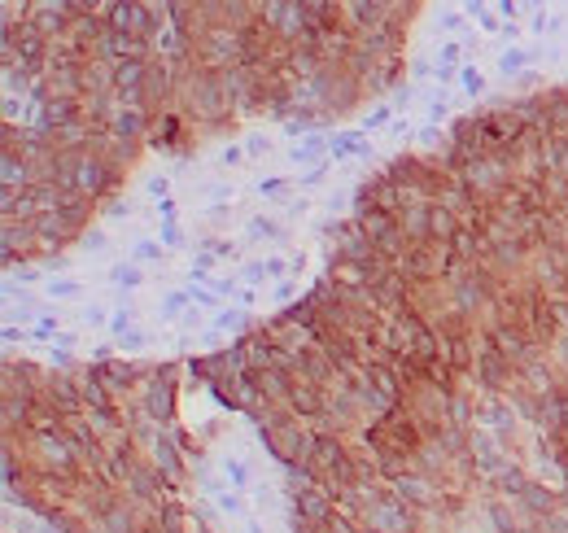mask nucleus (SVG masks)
<instances>
[{"label":"nucleus","instance_id":"20e7f679","mask_svg":"<svg viewBox=\"0 0 568 533\" xmlns=\"http://www.w3.org/2000/svg\"><path fill=\"white\" fill-rule=\"evenodd\" d=\"M140 79H145V62H127V66H118L114 84H118V92L136 97V92H140Z\"/></svg>","mask_w":568,"mask_h":533},{"label":"nucleus","instance_id":"1a4fd4ad","mask_svg":"<svg viewBox=\"0 0 568 533\" xmlns=\"http://www.w3.org/2000/svg\"><path fill=\"white\" fill-rule=\"evenodd\" d=\"M140 123H145V118H140V110H123V114H118V123H114V132H118V136H136Z\"/></svg>","mask_w":568,"mask_h":533},{"label":"nucleus","instance_id":"5701e85b","mask_svg":"<svg viewBox=\"0 0 568 533\" xmlns=\"http://www.w3.org/2000/svg\"><path fill=\"white\" fill-rule=\"evenodd\" d=\"M175 136V118H162V132H158V145H162V140H171Z\"/></svg>","mask_w":568,"mask_h":533},{"label":"nucleus","instance_id":"9b49d317","mask_svg":"<svg viewBox=\"0 0 568 533\" xmlns=\"http://www.w3.org/2000/svg\"><path fill=\"white\" fill-rule=\"evenodd\" d=\"M306 516H311V520H324V512H328V499H324V494H306Z\"/></svg>","mask_w":568,"mask_h":533},{"label":"nucleus","instance_id":"412c9836","mask_svg":"<svg viewBox=\"0 0 568 533\" xmlns=\"http://www.w3.org/2000/svg\"><path fill=\"white\" fill-rule=\"evenodd\" d=\"M241 324H245V315H236V311L232 315H219V328H241Z\"/></svg>","mask_w":568,"mask_h":533},{"label":"nucleus","instance_id":"4be33fe9","mask_svg":"<svg viewBox=\"0 0 568 533\" xmlns=\"http://www.w3.org/2000/svg\"><path fill=\"white\" fill-rule=\"evenodd\" d=\"M267 232H271L267 219H254V223H250V236H254V241H258V236H267Z\"/></svg>","mask_w":568,"mask_h":533},{"label":"nucleus","instance_id":"f257e3e1","mask_svg":"<svg viewBox=\"0 0 568 533\" xmlns=\"http://www.w3.org/2000/svg\"><path fill=\"white\" fill-rule=\"evenodd\" d=\"M267 437H271V450H276L284 464H298V459L306 455V437L293 429V424H271Z\"/></svg>","mask_w":568,"mask_h":533},{"label":"nucleus","instance_id":"ddd939ff","mask_svg":"<svg viewBox=\"0 0 568 533\" xmlns=\"http://www.w3.org/2000/svg\"><path fill=\"white\" fill-rule=\"evenodd\" d=\"M136 44H140V40H136V35H127V31H114V35H110V49H114V53H132Z\"/></svg>","mask_w":568,"mask_h":533},{"label":"nucleus","instance_id":"a211bd4d","mask_svg":"<svg viewBox=\"0 0 568 533\" xmlns=\"http://www.w3.org/2000/svg\"><path fill=\"white\" fill-rule=\"evenodd\" d=\"M464 84H468V92H481V88H485L481 70H464Z\"/></svg>","mask_w":568,"mask_h":533},{"label":"nucleus","instance_id":"dca6fc26","mask_svg":"<svg viewBox=\"0 0 568 533\" xmlns=\"http://www.w3.org/2000/svg\"><path fill=\"white\" fill-rule=\"evenodd\" d=\"M40 232H44V236H62V219L44 215V219H40Z\"/></svg>","mask_w":568,"mask_h":533},{"label":"nucleus","instance_id":"b1692460","mask_svg":"<svg viewBox=\"0 0 568 533\" xmlns=\"http://www.w3.org/2000/svg\"><path fill=\"white\" fill-rule=\"evenodd\" d=\"M219 507H223V512H232V516H236V512H245L241 499H219Z\"/></svg>","mask_w":568,"mask_h":533},{"label":"nucleus","instance_id":"f8f14e48","mask_svg":"<svg viewBox=\"0 0 568 533\" xmlns=\"http://www.w3.org/2000/svg\"><path fill=\"white\" fill-rule=\"evenodd\" d=\"M363 149H368V145H363L359 136H337L333 140V153H363Z\"/></svg>","mask_w":568,"mask_h":533},{"label":"nucleus","instance_id":"aec40b11","mask_svg":"<svg viewBox=\"0 0 568 533\" xmlns=\"http://www.w3.org/2000/svg\"><path fill=\"white\" fill-rule=\"evenodd\" d=\"M184 302H188L184 293H171V298H167V315H180V311H184Z\"/></svg>","mask_w":568,"mask_h":533},{"label":"nucleus","instance_id":"7ed1b4c3","mask_svg":"<svg viewBox=\"0 0 568 533\" xmlns=\"http://www.w3.org/2000/svg\"><path fill=\"white\" fill-rule=\"evenodd\" d=\"M315 464L324 468V472H337V481H346V477H350V464H346V455H341V446H337V442H328V437L315 446Z\"/></svg>","mask_w":568,"mask_h":533},{"label":"nucleus","instance_id":"393cba45","mask_svg":"<svg viewBox=\"0 0 568 533\" xmlns=\"http://www.w3.org/2000/svg\"><path fill=\"white\" fill-rule=\"evenodd\" d=\"M280 188H284V180H263V197L267 193H280Z\"/></svg>","mask_w":568,"mask_h":533},{"label":"nucleus","instance_id":"6ab92c4d","mask_svg":"<svg viewBox=\"0 0 568 533\" xmlns=\"http://www.w3.org/2000/svg\"><path fill=\"white\" fill-rule=\"evenodd\" d=\"M75 293H79V284H70V280L53 284V298H75Z\"/></svg>","mask_w":568,"mask_h":533},{"label":"nucleus","instance_id":"a878e982","mask_svg":"<svg viewBox=\"0 0 568 533\" xmlns=\"http://www.w3.org/2000/svg\"><path fill=\"white\" fill-rule=\"evenodd\" d=\"M564 158H568V140H564Z\"/></svg>","mask_w":568,"mask_h":533},{"label":"nucleus","instance_id":"423d86ee","mask_svg":"<svg viewBox=\"0 0 568 533\" xmlns=\"http://www.w3.org/2000/svg\"><path fill=\"white\" fill-rule=\"evenodd\" d=\"M149 416L171 420V389H167V385H153V394H149Z\"/></svg>","mask_w":568,"mask_h":533},{"label":"nucleus","instance_id":"f03ea898","mask_svg":"<svg viewBox=\"0 0 568 533\" xmlns=\"http://www.w3.org/2000/svg\"><path fill=\"white\" fill-rule=\"evenodd\" d=\"M101 184H105V162L101 158H79L75 162V188L84 197H97Z\"/></svg>","mask_w":568,"mask_h":533},{"label":"nucleus","instance_id":"2eb2a0df","mask_svg":"<svg viewBox=\"0 0 568 533\" xmlns=\"http://www.w3.org/2000/svg\"><path fill=\"white\" fill-rule=\"evenodd\" d=\"M228 481H236V485H245V481H250V468H245L241 459H228Z\"/></svg>","mask_w":568,"mask_h":533},{"label":"nucleus","instance_id":"6e6552de","mask_svg":"<svg viewBox=\"0 0 568 533\" xmlns=\"http://www.w3.org/2000/svg\"><path fill=\"white\" fill-rule=\"evenodd\" d=\"M429 232L446 241V236H455V219L446 215V210H429Z\"/></svg>","mask_w":568,"mask_h":533},{"label":"nucleus","instance_id":"0eeeda50","mask_svg":"<svg viewBox=\"0 0 568 533\" xmlns=\"http://www.w3.org/2000/svg\"><path fill=\"white\" fill-rule=\"evenodd\" d=\"M18 180H27V162H22L14 149H9V153H5V188H18Z\"/></svg>","mask_w":568,"mask_h":533},{"label":"nucleus","instance_id":"4468645a","mask_svg":"<svg viewBox=\"0 0 568 533\" xmlns=\"http://www.w3.org/2000/svg\"><path fill=\"white\" fill-rule=\"evenodd\" d=\"M525 57H529L525 49H507V53H503V70H507V75H512V70H520V66H525Z\"/></svg>","mask_w":568,"mask_h":533},{"label":"nucleus","instance_id":"f3484780","mask_svg":"<svg viewBox=\"0 0 568 533\" xmlns=\"http://www.w3.org/2000/svg\"><path fill=\"white\" fill-rule=\"evenodd\" d=\"M114 280H118V284H140V271H136V267H118Z\"/></svg>","mask_w":568,"mask_h":533},{"label":"nucleus","instance_id":"9d476101","mask_svg":"<svg viewBox=\"0 0 568 533\" xmlns=\"http://www.w3.org/2000/svg\"><path fill=\"white\" fill-rule=\"evenodd\" d=\"M101 381H110V385H132V367H123V363H114V367H101Z\"/></svg>","mask_w":568,"mask_h":533},{"label":"nucleus","instance_id":"39448f33","mask_svg":"<svg viewBox=\"0 0 568 533\" xmlns=\"http://www.w3.org/2000/svg\"><path fill=\"white\" fill-rule=\"evenodd\" d=\"M158 468L167 472V481H180L184 477V464H180V450L171 442H158Z\"/></svg>","mask_w":568,"mask_h":533}]
</instances>
